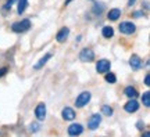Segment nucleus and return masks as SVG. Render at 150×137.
<instances>
[{"label": "nucleus", "mask_w": 150, "mask_h": 137, "mask_svg": "<svg viewBox=\"0 0 150 137\" xmlns=\"http://www.w3.org/2000/svg\"><path fill=\"white\" fill-rule=\"evenodd\" d=\"M31 29V21L28 18H24L21 21H17L11 25V31L14 33H25Z\"/></svg>", "instance_id": "obj_1"}, {"label": "nucleus", "mask_w": 150, "mask_h": 137, "mask_svg": "<svg viewBox=\"0 0 150 137\" xmlns=\"http://www.w3.org/2000/svg\"><path fill=\"white\" fill-rule=\"evenodd\" d=\"M95 51L92 50V48H82L79 51V60L82 63H92V61H95Z\"/></svg>", "instance_id": "obj_2"}, {"label": "nucleus", "mask_w": 150, "mask_h": 137, "mask_svg": "<svg viewBox=\"0 0 150 137\" xmlns=\"http://www.w3.org/2000/svg\"><path fill=\"white\" fill-rule=\"evenodd\" d=\"M92 98V94L91 91H82L78 97H76V100H75V105L76 108H82V107H85Z\"/></svg>", "instance_id": "obj_3"}, {"label": "nucleus", "mask_w": 150, "mask_h": 137, "mask_svg": "<svg viewBox=\"0 0 150 137\" xmlns=\"http://www.w3.org/2000/svg\"><path fill=\"white\" fill-rule=\"evenodd\" d=\"M118 29H120V32H121L122 35H132V33H135V31H136V27H135L134 22L125 21V22H121V24H120Z\"/></svg>", "instance_id": "obj_4"}, {"label": "nucleus", "mask_w": 150, "mask_h": 137, "mask_svg": "<svg viewBox=\"0 0 150 137\" xmlns=\"http://www.w3.org/2000/svg\"><path fill=\"white\" fill-rule=\"evenodd\" d=\"M110 68H111V63L106 58H102L96 63V71L99 74H106L110 71Z\"/></svg>", "instance_id": "obj_5"}, {"label": "nucleus", "mask_w": 150, "mask_h": 137, "mask_svg": "<svg viewBox=\"0 0 150 137\" xmlns=\"http://www.w3.org/2000/svg\"><path fill=\"white\" fill-rule=\"evenodd\" d=\"M100 123H102V115L100 114H93L91 116V119L88 121V127L91 130H96L97 127L100 126Z\"/></svg>", "instance_id": "obj_6"}, {"label": "nucleus", "mask_w": 150, "mask_h": 137, "mask_svg": "<svg viewBox=\"0 0 150 137\" xmlns=\"http://www.w3.org/2000/svg\"><path fill=\"white\" fill-rule=\"evenodd\" d=\"M129 65H131V68L134 71H138V69H140L143 67V60L138 54H132L131 58H129Z\"/></svg>", "instance_id": "obj_7"}, {"label": "nucleus", "mask_w": 150, "mask_h": 137, "mask_svg": "<svg viewBox=\"0 0 150 137\" xmlns=\"http://www.w3.org/2000/svg\"><path fill=\"white\" fill-rule=\"evenodd\" d=\"M35 116H36V119L39 122L46 119V105L43 103H39L36 105V108H35Z\"/></svg>", "instance_id": "obj_8"}, {"label": "nucleus", "mask_w": 150, "mask_h": 137, "mask_svg": "<svg viewBox=\"0 0 150 137\" xmlns=\"http://www.w3.org/2000/svg\"><path fill=\"white\" fill-rule=\"evenodd\" d=\"M124 110L127 111L128 114H134L139 110V103L136 101V98H129V101L124 105Z\"/></svg>", "instance_id": "obj_9"}, {"label": "nucleus", "mask_w": 150, "mask_h": 137, "mask_svg": "<svg viewBox=\"0 0 150 137\" xmlns=\"http://www.w3.org/2000/svg\"><path fill=\"white\" fill-rule=\"evenodd\" d=\"M83 133V127L81 123H72L68 126V134L70 136H79Z\"/></svg>", "instance_id": "obj_10"}, {"label": "nucleus", "mask_w": 150, "mask_h": 137, "mask_svg": "<svg viewBox=\"0 0 150 137\" xmlns=\"http://www.w3.org/2000/svg\"><path fill=\"white\" fill-rule=\"evenodd\" d=\"M68 35H70V28L63 27L59 32H57V35H56V40H57L59 43H63V42H65V40H67Z\"/></svg>", "instance_id": "obj_11"}, {"label": "nucleus", "mask_w": 150, "mask_h": 137, "mask_svg": "<svg viewBox=\"0 0 150 137\" xmlns=\"http://www.w3.org/2000/svg\"><path fill=\"white\" fill-rule=\"evenodd\" d=\"M61 116H63V119L64 121H74L75 119V111L71 108V107H65V108H63V111H61Z\"/></svg>", "instance_id": "obj_12"}, {"label": "nucleus", "mask_w": 150, "mask_h": 137, "mask_svg": "<svg viewBox=\"0 0 150 137\" xmlns=\"http://www.w3.org/2000/svg\"><path fill=\"white\" fill-rule=\"evenodd\" d=\"M124 94L127 96L128 98H136L139 96V93H138V90L135 89L134 86H127L125 90H124Z\"/></svg>", "instance_id": "obj_13"}, {"label": "nucleus", "mask_w": 150, "mask_h": 137, "mask_svg": "<svg viewBox=\"0 0 150 137\" xmlns=\"http://www.w3.org/2000/svg\"><path fill=\"white\" fill-rule=\"evenodd\" d=\"M120 17H121V10L120 8H111L107 14V18L110 21H117Z\"/></svg>", "instance_id": "obj_14"}, {"label": "nucleus", "mask_w": 150, "mask_h": 137, "mask_svg": "<svg viewBox=\"0 0 150 137\" xmlns=\"http://www.w3.org/2000/svg\"><path fill=\"white\" fill-rule=\"evenodd\" d=\"M52 57H53V54H52V53L45 54V56H43V58H40V60H39V63L35 64V67H33V68H35V69H40L43 65H46V63H47Z\"/></svg>", "instance_id": "obj_15"}, {"label": "nucleus", "mask_w": 150, "mask_h": 137, "mask_svg": "<svg viewBox=\"0 0 150 137\" xmlns=\"http://www.w3.org/2000/svg\"><path fill=\"white\" fill-rule=\"evenodd\" d=\"M103 10H104V4L103 3H95L93 4V7H92V13L95 14V15H102Z\"/></svg>", "instance_id": "obj_16"}, {"label": "nucleus", "mask_w": 150, "mask_h": 137, "mask_svg": "<svg viewBox=\"0 0 150 137\" xmlns=\"http://www.w3.org/2000/svg\"><path fill=\"white\" fill-rule=\"evenodd\" d=\"M28 7V0H18V8H17V13L20 14V15H22L24 13H25V10H27Z\"/></svg>", "instance_id": "obj_17"}, {"label": "nucleus", "mask_w": 150, "mask_h": 137, "mask_svg": "<svg viewBox=\"0 0 150 137\" xmlns=\"http://www.w3.org/2000/svg\"><path fill=\"white\" fill-rule=\"evenodd\" d=\"M102 35H103V37H106V39H111V37L114 36V29H112L111 27H103Z\"/></svg>", "instance_id": "obj_18"}, {"label": "nucleus", "mask_w": 150, "mask_h": 137, "mask_svg": "<svg viewBox=\"0 0 150 137\" xmlns=\"http://www.w3.org/2000/svg\"><path fill=\"white\" fill-rule=\"evenodd\" d=\"M104 80H106V82H107V83H115V82H117V76H115V75L112 74V72H110V71H108V72H106V74H104Z\"/></svg>", "instance_id": "obj_19"}, {"label": "nucleus", "mask_w": 150, "mask_h": 137, "mask_svg": "<svg viewBox=\"0 0 150 137\" xmlns=\"http://www.w3.org/2000/svg\"><path fill=\"white\" fill-rule=\"evenodd\" d=\"M142 103H143V105L147 107V108L150 107V91H145V93L142 94Z\"/></svg>", "instance_id": "obj_20"}, {"label": "nucleus", "mask_w": 150, "mask_h": 137, "mask_svg": "<svg viewBox=\"0 0 150 137\" xmlns=\"http://www.w3.org/2000/svg\"><path fill=\"white\" fill-rule=\"evenodd\" d=\"M112 112H114V111H112V108H111L110 105H103V107H102V114H103V115L111 116Z\"/></svg>", "instance_id": "obj_21"}, {"label": "nucleus", "mask_w": 150, "mask_h": 137, "mask_svg": "<svg viewBox=\"0 0 150 137\" xmlns=\"http://www.w3.org/2000/svg\"><path fill=\"white\" fill-rule=\"evenodd\" d=\"M29 130H31L32 133L39 132V130H40V123H39V121H38V122H33V123H31V125H29Z\"/></svg>", "instance_id": "obj_22"}, {"label": "nucleus", "mask_w": 150, "mask_h": 137, "mask_svg": "<svg viewBox=\"0 0 150 137\" xmlns=\"http://www.w3.org/2000/svg\"><path fill=\"white\" fill-rule=\"evenodd\" d=\"M16 1H17V0H7V1L4 3V6H3V10H4V11L10 10V8H11V6L14 4Z\"/></svg>", "instance_id": "obj_23"}, {"label": "nucleus", "mask_w": 150, "mask_h": 137, "mask_svg": "<svg viewBox=\"0 0 150 137\" xmlns=\"http://www.w3.org/2000/svg\"><path fill=\"white\" fill-rule=\"evenodd\" d=\"M132 17H135V18H140V17H145V13L140 10V11H134L132 13Z\"/></svg>", "instance_id": "obj_24"}, {"label": "nucleus", "mask_w": 150, "mask_h": 137, "mask_svg": "<svg viewBox=\"0 0 150 137\" xmlns=\"http://www.w3.org/2000/svg\"><path fill=\"white\" fill-rule=\"evenodd\" d=\"M7 72H8V68H7V67H1V68H0V78H3Z\"/></svg>", "instance_id": "obj_25"}, {"label": "nucleus", "mask_w": 150, "mask_h": 137, "mask_svg": "<svg viewBox=\"0 0 150 137\" xmlns=\"http://www.w3.org/2000/svg\"><path fill=\"white\" fill-rule=\"evenodd\" d=\"M145 84L149 87L150 86V75L149 74H146V76H145Z\"/></svg>", "instance_id": "obj_26"}, {"label": "nucleus", "mask_w": 150, "mask_h": 137, "mask_svg": "<svg viewBox=\"0 0 150 137\" xmlns=\"http://www.w3.org/2000/svg\"><path fill=\"white\" fill-rule=\"evenodd\" d=\"M136 126H138V129H139V130H143V129H145V123H143L142 121H139L138 123H136Z\"/></svg>", "instance_id": "obj_27"}, {"label": "nucleus", "mask_w": 150, "mask_h": 137, "mask_svg": "<svg viewBox=\"0 0 150 137\" xmlns=\"http://www.w3.org/2000/svg\"><path fill=\"white\" fill-rule=\"evenodd\" d=\"M135 1H136V0H128V6L129 7H132V6L135 4Z\"/></svg>", "instance_id": "obj_28"}, {"label": "nucleus", "mask_w": 150, "mask_h": 137, "mask_svg": "<svg viewBox=\"0 0 150 137\" xmlns=\"http://www.w3.org/2000/svg\"><path fill=\"white\" fill-rule=\"evenodd\" d=\"M71 1H72V0H65V3H64V6H68L71 3Z\"/></svg>", "instance_id": "obj_29"}, {"label": "nucleus", "mask_w": 150, "mask_h": 137, "mask_svg": "<svg viewBox=\"0 0 150 137\" xmlns=\"http://www.w3.org/2000/svg\"><path fill=\"white\" fill-rule=\"evenodd\" d=\"M143 136H145V137H150V133L149 132H145V133H143Z\"/></svg>", "instance_id": "obj_30"}]
</instances>
